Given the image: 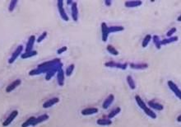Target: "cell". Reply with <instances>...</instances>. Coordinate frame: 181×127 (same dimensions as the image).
Returning <instances> with one entry per match:
<instances>
[{"mask_svg": "<svg viewBox=\"0 0 181 127\" xmlns=\"http://www.w3.org/2000/svg\"><path fill=\"white\" fill-rule=\"evenodd\" d=\"M61 62V60L59 59H54L50 61H47V62H44L43 64H41L37 66V68H34L29 72V75L33 76V75H38L41 73H46L49 70L54 67L56 64Z\"/></svg>", "mask_w": 181, "mask_h": 127, "instance_id": "6da1fadb", "label": "cell"}, {"mask_svg": "<svg viewBox=\"0 0 181 127\" xmlns=\"http://www.w3.org/2000/svg\"><path fill=\"white\" fill-rule=\"evenodd\" d=\"M135 100L136 102H137V103H138V107L144 111L146 115H147L149 117L152 118V119H156V114L155 113L152 109L147 107V105L145 104V102L142 101V99L141 98L140 96H136Z\"/></svg>", "mask_w": 181, "mask_h": 127, "instance_id": "7a4b0ae2", "label": "cell"}, {"mask_svg": "<svg viewBox=\"0 0 181 127\" xmlns=\"http://www.w3.org/2000/svg\"><path fill=\"white\" fill-rule=\"evenodd\" d=\"M63 67V64L61 63V62H59V63L56 64L55 65H54L53 68H51L50 70H49L48 72L46 73V75H45V79L47 80V81H49L51 79V78L54 76L55 73H57V72L59 71L60 68H62Z\"/></svg>", "mask_w": 181, "mask_h": 127, "instance_id": "3957f363", "label": "cell"}, {"mask_svg": "<svg viewBox=\"0 0 181 127\" xmlns=\"http://www.w3.org/2000/svg\"><path fill=\"white\" fill-rule=\"evenodd\" d=\"M57 7H58V10H59V15H60L61 18L63 19V21H65V22H68L69 18H68V16L67 15L65 10H64V8H63V0H58V2H57Z\"/></svg>", "mask_w": 181, "mask_h": 127, "instance_id": "277c9868", "label": "cell"}, {"mask_svg": "<svg viewBox=\"0 0 181 127\" xmlns=\"http://www.w3.org/2000/svg\"><path fill=\"white\" fill-rule=\"evenodd\" d=\"M23 50V46L22 45H18V48L15 50L13 53L11 55V57L9 58L8 59V64H13L15 62V60L18 59L19 56H21V54H22V51Z\"/></svg>", "mask_w": 181, "mask_h": 127, "instance_id": "5b68a950", "label": "cell"}, {"mask_svg": "<svg viewBox=\"0 0 181 127\" xmlns=\"http://www.w3.org/2000/svg\"><path fill=\"white\" fill-rule=\"evenodd\" d=\"M105 66L109 67V68H120L123 70H125L128 67V64L127 63H117V62H114V61H109L107 63L105 64Z\"/></svg>", "mask_w": 181, "mask_h": 127, "instance_id": "8992f818", "label": "cell"}, {"mask_svg": "<svg viewBox=\"0 0 181 127\" xmlns=\"http://www.w3.org/2000/svg\"><path fill=\"white\" fill-rule=\"evenodd\" d=\"M167 85L170 87V89L175 93V95L179 99H181V92L180 89L179 88V87L177 86L176 84L173 81H171V80L167 81Z\"/></svg>", "mask_w": 181, "mask_h": 127, "instance_id": "52a82bcc", "label": "cell"}, {"mask_svg": "<svg viewBox=\"0 0 181 127\" xmlns=\"http://www.w3.org/2000/svg\"><path fill=\"white\" fill-rule=\"evenodd\" d=\"M18 111H17V110H15V111H12L11 114H10L7 117V119H6L3 122V126H4V127L8 126L13 121L14 119L18 116Z\"/></svg>", "mask_w": 181, "mask_h": 127, "instance_id": "ba28073f", "label": "cell"}, {"mask_svg": "<svg viewBox=\"0 0 181 127\" xmlns=\"http://www.w3.org/2000/svg\"><path fill=\"white\" fill-rule=\"evenodd\" d=\"M101 34H102V36H101L102 41H104V42L107 41L109 32V27L106 25L105 23H101Z\"/></svg>", "mask_w": 181, "mask_h": 127, "instance_id": "9c48e42d", "label": "cell"}, {"mask_svg": "<svg viewBox=\"0 0 181 127\" xmlns=\"http://www.w3.org/2000/svg\"><path fill=\"white\" fill-rule=\"evenodd\" d=\"M71 13H72V18L74 22L78 21V8H77V4L76 2H73L71 8Z\"/></svg>", "mask_w": 181, "mask_h": 127, "instance_id": "30bf717a", "label": "cell"}, {"mask_svg": "<svg viewBox=\"0 0 181 127\" xmlns=\"http://www.w3.org/2000/svg\"><path fill=\"white\" fill-rule=\"evenodd\" d=\"M22 83L21 79H17V80H14L13 82H12L8 86L6 87V92H13L14 89H16L18 86H20V84Z\"/></svg>", "mask_w": 181, "mask_h": 127, "instance_id": "8fae6325", "label": "cell"}, {"mask_svg": "<svg viewBox=\"0 0 181 127\" xmlns=\"http://www.w3.org/2000/svg\"><path fill=\"white\" fill-rule=\"evenodd\" d=\"M64 78H65V73L63 68H60L57 72V81L59 86H63L64 85Z\"/></svg>", "mask_w": 181, "mask_h": 127, "instance_id": "7c38bea8", "label": "cell"}, {"mask_svg": "<svg viewBox=\"0 0 181 127\" xmlns=\"http://www.w3.org/2000/svg\"><path fill=\"white\" fill-rule=\"evenodd\" d=\"M59 102V97H53V98H51V99L50 100H47L46 102H45L44 104H43V107H44V108H50L51 107H53L54 105L57 104Z\"/></svg>", "mask_w": 181, "mask_h": 127, "instance_id": "4fadbf2b", "label": "cell"}, {"mask_svg": "<svg viewBox=\"0 0 181 127\" xmlns=\"http://www.w3.org/2000/svg\"><path fill=\"white\" fill-rule=\"evenodd\" d=\"M35 42H36V36H31L28 38L27 46H26V52L33 50V46H34Z\"/></svg>", "mask_w": 181, "mask_h": 127, "instance_id": "5bb4252c", "label": "cell"}, {"mask_svg": "<svg viewBox=\"0 0 181 127\" xmlns=\"http://www.w3.org/2000/svg\"><path fill=\"white\" fill-rule=\"evenodd\" d=\"M98 112V109L95 107H88V108L83 109L81 111V115L83 116H90V115H94Z\"/></svg>", "mask_w": 181, "mask_h": 127, "instance_id": "9a60e30c", "label": "cell"}, {"mask_svg": "<svg viewBox=\"0 0 181 127\" xmlns=\"http://www.w3.org/2000/svg\"><path fill=\"white\" fill-rule=\"evenodd\" d=\"M114 100V96L113 94H109L104 101V102L102 104V107L104 109L109 108V107L113 103Z\"/></svg>", "mask_w": 181, "mask_h": 127, "instance_id": "2e32d148", "label": "cell"}, {"mask_svg": "<svg viewBox=\"0 0 181 127\" xmlns=\"http://www.w3.org/2000/svg\"><path fill=\"white\" fill-rule=\"evenodd\" d=\"M147 105L149 107V108L155 109V110H157V111H162L164 109V106L159 102H156L153 101H150L147 102Z\"/></svg>", "mask_w": 181, "mask_h": 127, "instance_id": "e0dca14e", "label": "cell"}, {"mask_svg": "<svg viewBox=\"0 0 181 127\" xmlns=\"http://www.w3.org/2000/svg\"><path fill=\"white\" fill-rule=\"evenodd\" d=\"M48 119H49V115H47V114L41 115L40 116L36 117V120L34 121V122L32 124V126H35L38 125V124H40V123L44 122L45 121H47Z\"/></svg>", "mask_w": 181, "mask_h": 127, "instance_id": "ac0fdd59", "label": "cell"}, {"mask_svg": "<svg viewBox=\"0 0 181 127\" xmlns=\"http://www.w3.org/2000/svg\"><path fill=\"white\" fill-rule=\"evenodd\" d=\"M130 67L133 69H139V70H142V69H146V68H148V64L145 63H131L130 64Z\"/></svg>", "mask_w": 181, "mask_h": 127, "instance_id": "d6986e66", "label": "cell"}, {"mask_svg": "<svg viewBox=\"0 0 181 127\" xmlns=\"http://www.w3.org/2000/svg\"><path fill=\"white\" fill-rule=\"evenodd\" d=\"M142 1H138V0H134V1H127L125 2V7L126 8H136V7H138V6H140L142 5Z\"/></svg>", "mask_w": 181, "mask_h": 127, "instance_id": "ffe728a7", "label": "cell"}, {"mask_svg": "<svg viewBox=\"0 0 181 127\" xmlns=\"http://www.w3.org/2000/svg\"><path fill=\"white\" fill-rule=\"evenodd\" d=\"M96 124L99 125V126H110L112 124V121L109 118H100V119H98L97 121H96Z\"/></svg>", "mask_w": 181, "mask_h": 127, "instance_id": "44dd1931", "label": "cell"}, {"mask_svg": "<svg viewBox=\"0 0 181 127\" xmlns=\"http://www.w3.org/2000/svg\"><path fill=\"white\" fill-rule=\"evenodd\" d=\"M178 41V37L177 36H171V37H169L167 39H164L162 41H161V45H168V44H170L173 42H175Z\"/></svg>", "mask_w": 181, "mask_h": 127, "instance_id": "7402d4cb", "label": "cell"}, {"mask_svg": "<svg viewBox=\"0 0 181 127\" xmlns=\"http://www.w3.org/2000/svg\"><path fill=\"white\" fill-rule=\"evenodd\" d=\"M37 54V51L36 50H31V51H28V52H25L23 54H21V58L22 59H28V58H31L33 57Z\"/></svg>", "mask_w": 181, "mask_h": 127, "instance_id": "603a6c76", "label": "cell"}, {"mask_svg": "<svg viewBox=\"0 0 181 127\" xmlns=\"http://www.w3.org/2000/svg\"><path fill=\"white\" fill-rule=\"evenodd\" d=\"M127 83H128V86H129V87L131 88L132 90H134V89H135L136 83L134 80H133V78H132L131 75H128V76H127Z\"/></svg>", "mask_w": 181, "mask_h": 127, "instance_id": "cb8c5ba5", "label": "cell"}, {"mask_svg": "<svg viewBox=\"0 0 181 127\" xmlns=\"http://www.w3.org/2000/svg\"><path fill=\"white\" fill-rule=\"evenodd\" d=\"M152 39L154 45L156 47V49L160 50V49L161 48V40H160L159 36H156V35H154V36L152 37Z\"/></svg>", "mask_w": 181, "mask_h": 127, "instance_id": "d4e9b609", "label": "cell"}, {"mask_svg": "<svg viewBox=\"0 0 181 127\" xmlns=\"http://www.w3.org/2000/svg\"><path fill=\"white\" fill-rule=\"evenodd\" d=\"M123 30H124V27H122V26H113V27H109V33L123 32Z\"/></svg>", "mask_w": 181, "mask_h": 127, "instance_id": "484cf974", "label": "cell"}, {"mask_svg": "<svg viewBox=\"0 0 181 127\" xmlns=\"http://www.w3.org/2000/svg\"><path fill=\"white\" fill-rule=\"evenodd\" d=\"M35 120H36V117H35V116H31L30 118H28L25 122L22 123V127L32 126V124H33V122H34V121H35Z\"/></svg>", "mask_w": 181, "mask_h": 127, "instance_id": "4316f807", "label": "cell"}, {"mask_svg": "<svg viewBox=\"0 0 181 127\" xmlns=\"http://www.w3.org/2000/svg\"><path fill=\"white\" fill-rule=\"evenodd\" d=\"M120 111H121V108H120V107H116L114 110H113L112 111H110V112L109 113L108 118L111 120L112 118L115 117L117 115H119V113Z\"/></svg>", "mask_w": 181, "mask_h": 127, "instance_id": "83f0119b", "label": "cell"}, {"mask_svg": "<svg viewBox=\"0 0 181 127\" xmlns=\"http://www.w3.org/2000/svg\"><path fill=\"white\" fill-rule=\"evenodd\" d=\"M106 49L108 50L109 53L111 54L112 55H118V54H119V51L114 47L113 45H107V47H106Z\"/></svg>", "mask_w": 181, "mask_h": 127, "instance_id": "f1b7e54d", "label": "cell"}, {"mask_svg": "<svg viewBox=\"0 0 181 127\" xmlns=\"http://www.w3.org/2000/svg\"><path fill=\"white\" fill-rule=\"evenodd\" d=\"M74 68H75V65H74L73 64H70L69 66H68L67 68H66V70H65V73H64L66 74V76H68V77L71 76V74H72L73 70H74Z\"/></svg>", "mask_w": 181, "mask_h": 127, "instance_id": "f546056e", "label": "cell"}, {"mask_svg": "<svg viewBox=\"0 0 181 127\" xmlns=\"http://www.w3.org/2000/svg\"><path fill=\"white\" fill-rule=\"evenodd\" d=\"M151 40H152V36H151V35L148 34V35H147V36H145L143 41H142V47H143V48L147 47V46L148 45V44H149V42L151 41Z\"/></svg>", "mask_w": 181, "mask_h": 127, "instance_id": "4dcf8cb0", "label": "cell"}, {"mask_svg": "<svg viewBox=\"0 0 181 127\" xmlns=\"http://www.w3.org/2000/svg\"><path fill=\"white\" fill-rule=\"evenodd\" d=\"M17 4H18V1H17V0H12V1L10 2V4H9L8 6V11L10 13H12L14 9H15V7H16Z\"/></svg>", "mask_w": 181, "mask_h": 127, "instance_id": "1f68e13d", "label": "cell"}, {"mask_svg": "<svg viewBox=\"0 0 181 127\" xmlns=\"http://www.w3.org/2000/svg\"><path fill=\"white\" fill-rule=\"evenodd\" d=\"M47 34H48V33H47V32H43V33L41 34V36L38 37V39H37V41H36V42H38V43H41V41H44V40H45V37L47 36Z\"/></svg>", "mask_w": 181, "mask_h": 127, "instance_id": "d6a6232c", "label": "cell"}, {"mask_svg": "<svg viewBox=\"0 0 181 127\" xmlns=\"http://www.w3.org/2000/svg\"><path fill=\"white\" fill-rule=\"evenodd\" d=\"M175 32H176V28H175V27H172L171 29H170V30L167 32L166 36H167L168 38H169V37H171Z\"/></svg>", "mask_w": 181, "mask_h": 127, "instance_id": "836d02e7", "label": "cell"}, {"mask_svg": "<svg viewBox=\"0 0 181 127\" xmlns=\"http://www.w3.org/2000/svg\"><path fill=\"white\" fill-rule=\"evenodd\" d=\"M67 50H68V47H67V46H63V47H61L60 49H59V50H57V54H63V52H65Z\"/></svg>", "mask_w": 181, "mask_h": 127, "instance_id": "e575fe53", "label": "cell"}, {"mask_svg": "<svg viewBox=\"0 0 181 127\" xmlns=\"http://www.w3.org/2000/svg\"><path fill=\"white\" fill-rule=\"evenodd\" d=\"M105 4L106 5V6H108V7H109L110 5L112 4V1H111V0H105Z\"/></svg>", "mask_w": 181, "mask_h": 127, "instance_id": "d590c367", "label": "cell"}, {"mask_svg": "<svg viewBox=\"0 0 181 127\" xmlns=\"http://www.w3.org/2000/svg\"><path fill=\"white\" fill-rule=\"evenodd\" d=\"M177 121L178 122H181V116L180 115L179 116H178V118H177Z\"/></svg>", "mask_w": 181, "mask_h": 127, "instance_id": "8d00e7d4", "label": "cell"}, {"mask_svg": "<svg viewBox=\"0 0 181 127\" xmlns=\"http://www.w3.org/2000/svg\"><path fill=\"white\" fill-rule=\"evenodd\" d=\"M72 3H73V2L71 1V0H68V1H67V4H68V5H72Z\"/></svg>", "mask_w": 181, "mask_h": 127, "instance_id": "74e56055", "label": "cell"}, {"mask_svg": "<svg viewBox=\"0 0 181 127\" xmlns=\"http://www.w3.org/2000/svg\"><path fill=\"white\" fill-rule=\"evenodd\" d=\"M180 20H181V17L180 16V17L178 18V21H179V22H180Z\"/></svg>", "mask_w": 181, "mask_h": 127, "instance_id": "f35d334b", "label": "cell"}]
</instances>
